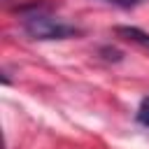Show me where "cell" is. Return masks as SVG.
Returning a JSON list of instances; mask_svg holds the SVG:
<instances>
[{
    "mask_svg": "<svg viewBox=\"0 0 149 149\" xmlns=\"http://www.w3.org/2000/svg\"><path fill=\"white\" fill-rule=\"evenodd\" d=\"M23 30L28 37L33 40H70V37H77L81 35V30L72 23H65L61 19H54L49 16L47 12L33 7L30 12L23 14Z\"/></svg>",
    "mask_w": 149,
    "mask_h": 149,
    "instance_id": "6da1fadb",
    "label": "cell"
},
{
    "mask_svg": "<svg viewBox=\"0 0 149 149\" xmlns=\"http://www.w3.org/2000/svg\"><path fill=\"white\" fill-rule=\"evenodd\" d=\"M114 35L126 40V42H130V44H135V47H140L142 51L149 54V33H144L142 28H137V26H116Z\"/></svg>",
    "mask_w": 149,
    "mask_h": 149,
    "instance_id": "7a4b0ae2",
    "label": "cell"
},
{
    "mask_svg": "<svg viewBox=\"0 0 149 149\" xmlns=\"http://www.w3.org/2000/svg\"><path fill=\"white\" fill-rule=\"evenodd\" d=\"M135 119H137V123H142L144 128H149V95H144L140 100V107H137Z\"/></svg>",
    "mask_w": 149,
    "mask_h": 149,
    "instance_id": "3957f363",
    "label": "cell"
},
{
    "mask_svg": "<svg viewBox=\"0 0 149 149\" xmlns=\"http://www.w3.org/2000/svg\"><path fill=\"white\" fill-rule=\"evenodd\" d=\"M105 2L116 5V7H121V9H133V7H137V5H142V2H147V0H105Z\"/></svg>",
    "mask_w": 149,
    "mask_h": 149,
    "instance_id": "277c9868",
    "label": "cell"
}]
</instances>
